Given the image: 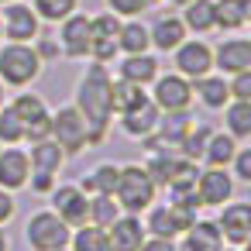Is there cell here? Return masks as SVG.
Wrapping results in <instances>:
<instances>
[{"instance_id": "obj_47", "label": "cell", "mask_w": 251, "mask_h": 251, "mask_svg": "<svg viewBox=\"0 0 251 251\" xmlns=\"http://www.w3.org/2000/svg\"><path fill=\"white\" fill-rule=\"evenodd\" d=\"M0 107H4V83H0Z\"/></svg>"}, {"instance_id": "obj_21", "label": "cell", "mask_w": 251, "mask_h": 251, "mask_svg": "<svg viewBox=\"0 0 251 251\" xmlns=\"http://www.w3.org/2000/svg\"><path fill=\"white\" fill-rule=\"evenodd\" d=\"M182 162H186V158H182L176 148H151V155H148V162H145V172H148V179H151L155 186H169V182L176 179V172H179Z\"/></svg>"}, {"instance_id": "obj_7", "label": "cell", "mask_w": 251, "mask_h": 251, "mask_svg": "<svg viewBox=\"0 0 251 251\" xmlns=\"http://www.w3.org/2000/svg\"><path fill=\"white\" fill-rule=\"evenodd\" d=\"M0 31H4L7 42H35L42 35V18L35 14L31 4L25 0H11L0 11Z\"/></svg>"}, {"instance_id": "obj_30", "label": "cell", "mask_w": 251, "mask_h": 251, "mask_svg": "<svg viewBox=\"0 0 251 251\" xmlns=\"http://www.w3.org/2000/svg\"><path fill=\"white\" fill-rule=\"evenodd\" d=\"M210 134H213V127L210 124H203V121H193L189 124V131L182 134V141L176 145V151L182 155V158H189V162H203V148H206V141H210Z\"/></svg>"}, {"instance_id": "obj_17", "label": "cell", "mask_w": 251, "mask_h": 251, "mask_svg": "<svg viewBox=\"0 0 251 251\" xmlns=\"http://www.w3.org/2000/svg\"><path fill=\"white\" fill-rule=\"evenodd\" d=\"M148 38H151V49L155 52H176L186 38H189V31H186V25H182V18L179 14H158L151 25H148Z\"/></svg>"}, {"instance_id": "obj_19", "label": "cell", "mask_w": 251, "mask_h": 251, "mask_svg": "<svg viewBox=\"0 0 251 251\" xmlns=\"http://www.w3.org/2000/svg\"><path fill=\"white\" fill-rule=\"evenodd\" d=\"M158 117H162V110H158L151 100H145L141 107H134V110L121 114V117H117V124H121V131H124L127 138H134V141H145V138L155 131Z\"/></svg>"}, {"instance_id": "obj_22", "label": "cell", "mask_w": 251, "mask_h": 251, "mask_svg": "<svg viewBox=\"0 0 251 251\" xmlns=\"http://www.w3.org/2000/svg\"><path fill=\"white\" fill-rule=\"evenodd\" d=\"M182 248L186 251H224V237L213 220H193L182 230Z\"/></svg>"}, {"instance_id": "obj_31", "label": "cell", "mask_w": 251, "mask_h": 251, "mask_svg": "<svg viewBox=\"0 0 251 251\" xmlns=\"http://www.w3.org/2000/svg\"><path fill=\"white\" fill-rule=\"evenodd\" d=\"M179 18H182L186 31H193V35L213 31V0H189Z\"/></svg>"}, {"instance_id": "obj_4", "label": "cell", "mask_w": 251, "mask_h": 251, "mask_svg": "<svg viewBox=\"0 0 251 251\" xmlns=\"http://www.w3.org/2000/svg\"><path fill=\"white\" fill-rule=\"evenodd\" d=\"M69 234L73 227L52 213V210H35L25 224V241L31 251H59V248H69Z\"/></svg>"}, {"instance_id": "obj_24", "label": "cell", "mask_w": 251, "mask_h": 251, "mask_svg": "<svg viewBox=\"0 0 251 251\" xmlns=\"http://www.w3.org/2000/svg\"><path fill=\"white\" fill-rule=\"evenodd\" d=\"M251 18V0H213V28L237 31Z\"/></svg>"}, {"instance_id": "obj_28", "label": "cell", "mask_w": 251, "mask_h": 251, "mask_svg": "<svg viewBox=\"0 0 251 251\" xmlns=\"http://www.w3.org/2000/svg\"><path fill=\"white\" fill-rule=\"evenodd\" d=\"M224 131L237 141L251 138V100H230L224 107Z\"/></svg>"}, {"instance_id": "obj_15", "label": "cell", "mask_w": 251, "mask_h": 251, "mask_svg": "<svg viewBox=\"0 0 251 251\" xmlns=\"http://www.w3.org/2000/svg\"><path fill=\"white\" fill-rule=\"evenodd\" d=\"M28 176H31L28 151L18 145H0V189L18 193L28 186Z\"/></svg>"}, {"instance_id": "obj_37", "label": "cell", "mask_w": 251, "mask_h": 251, "mask_svg": "<svg viewBox=\"0 0 251 251\" xmlns=\"http://www.w3.org/2000/svg\"><path fill=\"white\" fill-rule=\"evenodd\" d=\"M90 38H117L121 31V18L114 11H100V14H90Z\"/></svg>"}, {"instance_id": "obj_35", "label": "cell", "mask_w": 251, "mask_h": 251, "mask_svg": "<svg viewBox=\"0 0 251 251\" xmlns=\"http://www.w3.org/2000/svg\"><path fill=\"white\" fill-rule=\"evenodd\" d=\"M117 176H121V165H114V162H100V165H93V172H90V186H93V193H107V196H114V189H117Z\"/></svg>"}, {"instance_id": "obj_18", "label": "cell", "mask_w": 251, "mask_h": 251, "mask_svg": "<svg viewBox=\"0 0 251 251\" xmlns=\"http://www.w3.org/2000/svg\"><path fill=\"white\" fill-rule=\"evenodd\" d=\"M107 237H110V251H138L145 244V220L138 213H121L110 227H107Z\"/></svg>"}, {"instance_id": "obj_29", "label": "cell", "mask_w": 251, "mask_h": 251, "mask_svg": "<svg viewBox=\"0 0 251 251\" xmlns=\"http://www.w3.org/2000/svg\"><path fill=\"white\" fill-rule=\"evenodd\" d=\"M237 145H241V141L230 138L227 131H213L210 141H206V148H203V162L213 165V169H227L230 158H234V151H237Z\"/></svg>"}, {"instance_id": "obj_9", "label": "cell", "mask_w": 251, "mask_h": 251, "mask_svg": "<svg viewBox=\"0 0 251 251\" xmlns=\"http://www.w3.org/2000/svg\"><path fill=\"white\" fill-rule=\"evenodd\" d=\"M213 224H217L224 244L244 248V244L251 241V203H244V200H227V203L220 206V217H217Z\"/></svg>"}, {"instance_id": "obj_48", "label": "cell", "mask_w": 251, "mask_h": 251, "mask_svg": "<svg viewBox=\"0 0 251 251\" xmlns=\"http://www.w3.org/2000/svg\"><path fill=\"white\" fill-rule=\"evenodd\" d=\"M224 251H244V248H224Z\"/></svg>"}, {"instance_id": "obj_23", "label": "cell", "mask_w": 251, "mask_h": 251, "mask_svg": "<svg viewBox=\"0 0 251 251\" xmlns=\"http://www.w3.org/2000/svg\"><path fill=\"white\" fill-rule=\"evenodd\" d=\"M158 59L141 52V55H124L121 66H117V76L127 79V83H138V86H151V79L158 76Z\"/></svg>"}, {"instance_id": "obj_39", "label": "cell", "mask_w": 251, "mask_h": 251, "mask_svg": "<svg viewBox=\"0 0 251 251\" xmlns=\"http://www.w3.org/2000/svg\"><path fill=\"white\" fill-rule=\"evenodd\" d=\"M230 165H234V182H251V148L248 145H237Z\"/></svg>"}, {"instance_id": "obj_32", "label": "cell", "mask_w": 251, "mask_h": 251, "mask_svg": "<svg viewBox=\"0 0 251 251\" xmlns=\"http://www.w3.org/2000/svg\"><path fill=\"white\" fill-rule=\"evenodd\" d=\"M117 217H121V206H117L114 196H107V193H93V196H90V203H86V224L107 230Z\"/></svg>"}, {"instance_id": "obj_49", "label": "cell", "mask_w": 251, "mask_h": 251, "mask_svg": "<svg viewBox=\"0 0 251 251\" xmlns=\"http://www.w3.org/2000/svg\"><path fill=\"white\" fill-rule=\"evenodd\" d=\"M0 4H11V0H0Z\"/></svg>"}, {"instance_id": "obj_5", "label": "cell", "mask_w": 251, "mask_h": 251, "mask_svg": "<svg viewBox=\"0 0 251 251\" xmlns=\"http://www.w3.org/2000/svg\"><path fill=\"white\" fill-rule=\"evenodd\" d=\"M49 138L69 155H79L86 151V124H83V114L69 103V107H59L52 110V121H49Z\"/></svg>"}, {"instance_id": "obj_41", "label": "cell", "mask_w": 251, "mask_h": 251, "mask_svg": "<svg viewBox=\"0 0 251 251\" xmlns=\"http://www.w3.org/2000/svg\"><path fill=\"white\" fill-rule=\"evenodd\" d=\"M28 186H31V193H38V196H49V193L55 189V176H52V172H35V169H31V176H28Z\"/></svg>"}, {"instance_id": "obj_26", "label": "cell", "mask_w": 251, "mask_h": 251, "mask_svg": "<svg viewBox=\"0 0 251 251\" xmlns=\"http://www.w3.org/2000/svg\"><path fill=\"white\" fill-rule=\"evenodd\" d=\"M28 162H31L35 172H52V176H59L62 165H66V151H62L52 138H42V141H31Z\"/></svg>"}, {"instance_id": "obj_50", "label": "cell", "mask_w": 251, "mask_h": 251, "mask_svg": "<svg viewBox=\"0 0 251 251\" xmlns=\"http://www.w3.org/2000/svg\"><path fill=\"white\" fill-rule=\"evenodd\" d=\"M0 42H4V31H0Z\"/></svg>"}, {"instance_id": "obj_33", "label": "cell", "mask_w": 251, "mask_h": 251, "mask_svg": "<svg viewBox=\"0 0 251 251\" xmlns=\"http://www.w3.org/2000/svg\"><path fill=\"white\" fill-rule=\"evenodd\" d=\"M69 251H110V237H107L103 227L83 224V227H73V234H69Z\"/></svg>"}, {"instance_id": "obj_40", "label": "cell", "mask_w": 251, "mask_h": 251, "mask_svg": "<svg viewBox=\"0 0 251 251\" xmlns=\"http://www.w3.org/2000/svg\"><path fill=\"white\" fill-rule=\"evenodd\" d=\"M227 90H230V100H251V69L227 76Z\"/></svg>"}, {"instance_id": "obj_1", "label": "cell", "mask_w": 251, "mask_h": 251, "mask_svg": "<svg viewBox=\"0 0 251 251\" xmlns=\"http://www.w3.org/2000/svg\"><path fill=\"white\" fill-rule=\"evenodd\" d=\"M110 69L103 62H90L86 73L79 76L76 86V110L83 114L86 124V148H100L110 134L114 124V107H110Z\"/></svg>"}, {"instance_id": "obj_11", "label": "cell", "mask_w": 251, "mask_h": 251, "mask_svg": "<svg viewBox=\"0 0 251 251\" xmlns=\"http://www.w3.org/2000/svg\"><path fill=\"white\" fill-rule=\"evenodd\" d=\"M90 14H83V11H73L66 21H59V35H55V42H59V52L66 55V59H86L90 55Z\"/></svg>"}, {"instance_id": "obj_10", "label": "cell", "mask_w": 251, "mask_h": 251, "mask_svg": "<svg viewBox=\"0 0 251 251\" xmlns=\"http://www.w3.org/2000/svg\"><path fill=\"white\" fill-rule=\"evenodd\" d=\"M193 220H196L193 210H179L172 203H162V206L151 203L148 206V220H145V234L148 237H169V241H176Z\"/></svg>"}, {"instance_id": "obj_34", "label": "cell", "mask_w": 251, "mask_h": 251, "mask_svg": "<svg viewBox=\"0 0 251 251\" xmlns=\"http://www.w3.org/2000/svg\"><path fill=\"white\" fill-rule=\"evenodd\" d=\"M31 7H35V14H38L42 21L59 25V21H66L73 11H79V0H31Z\"/></svg>"}, {"instance_id": "obj_14", "label": "cell", "mask_w": 251, "mask_h": 251, "mask_svg": "<svg viewBox=\"0 0 251 251\" xmlns=\"http://www.w3.org/2000/svg\"><path fill=\"white\" fill-rule=\"evenodd\" d=\"M196 193H200V203L203 206H224L227 200H234V176L227 169H200L196 176Z\"/></svg>"}, {"instance_id": "obj_46", "label": "cell", "mask_w": 251, "mask_h": 251, "mask_svg": "<svg viewBox=\"0 0 251 251\" xmlns=\"http://www.w3.org/2000/svg\"><path fill=\"white\" fill-rule=\"evenodd\" d=\"M169 4H172V7H186V4H189V0H169Z\"/></svg>"}, {"instance_id": "obj_44", "label": "cell", "mask_w": 251, "mask_h": 251, "mask_svg": "<svg viewBox=\"0 0 251 251\" xmlns=\"http://www.w3.org/2000/svg\"><path fill=\"white\" fill-rule=\"evenodd\" d=\"M138 251H179V248H176V241H169V237H145V244H141Z\"/></svg>"}, {"instance_id": "obj_2", "label": "cell", "mask_w": 251, "mask_h": 251, "mask_svg": "<svg viewBox=\"0 0 251 251\" xmlns=\"http://www.w3.org/2000/svg\"><path fill=\"white\" fill-rule=\"evenodd\" d=\"M42 55L31 42H7L0 49V83L11 90H28L42 76Z\"/></svg>"}, {"instance_id": "obj_38", "label": "cell", "mask_w": 251, "mask_h": 251, "mask_svg": "<svg viewBox=\"0 0 251 251\" xmlns=\"http://www.w3.org/2000/svg\"><path fill=\"white\" fill-rule=\"evenodd\" d=\"M155 4L158 0H107V11H114L117 18H141Z\"/></svg>"}, {"instance_id": "obj_45", "label": "cell", "mask_w": 251, "mask_h": 251, "mask_svg": "<svg viewBox=\"0 0 251 251\" xmlns=\"http://www.w3.org/2000/svg\"><path fill=\"white\" fill-rule=\"evenodd\" d=\"M7 248H11V241H7V234H4V230H0V251H7Z\"/></svg>"}, {"instance_id": "obj_3", "label": "cell", "mask_w": 251, "mask_h": 251, "mask_svg": "<svg viewBox=\"0 0 251 251\" xmlns=\"http://www.w3.org/2000/svg\"><path fill=\"white\" fill-rule=\"evenodd\" d=\"M155 193H158V186L148 179L145 165H121L117 189H114V200H117L121 213H138L141 217L155 203Z\"/></svg>"}, {"instance_id": "obj_20", "label": "cell", "mask_w": 251, "mask_h": 251, "mask_svg": "<svg viewBox=\"0 0 251 251\" xmlns=\"http://www.w3.org/2000/svg\"><path fill=\"white\" fill-rule=\"evenodd\" d=\"M193 97H196L206 110H224V107L230 103L227 76H213V73H206V76L193 79Z\"/></svg>"}, {"instance_id": "obj_43", "label": "cell", "mask_w": 251, "mask_h": 251, "mask_svg": "<svg viewBox=\"0 0 251 251\" xmlns=\"http://www.w3.org/2000/svg\"><path fill=\"white\" fill-rule=\"evenodd\" d=\"M14 213H18V200H14V193L0 189V227H7V224L14 220Z\"/></svg>"}, {"instance_id": "obj_13", "label": "cell", "mask_w": 251, "mask_h": 251, "mask_svg": "<svg viewBox=\"0 0 251 251\" xmlns=\"http://www.w3.org/2000/svg\"><path fill=\"white\" fill-rule=\"evenodd\" d=\"M52 196V213H59L69 227H83L86 224V203L90 196L76 186V182H55V189L49 193Z\"/></svg>"}, {"instance_id": "obj_42", "label": "cell", "mask_w": 251, "mask_h": 251, "mask_svg": "<svg viewBox=\"0 0 251 251\" xmlns=\"http://www.w3.org/2000/svg\"><path fill=\"white\" fill-rule=\"evenodd\" d=\"M31 45H35V52L42 55V62H49V59H59V55H62V52H59V42H55V38H49V35H38Z\"/></svg>"}, {"instance_id": "obj_36", "label": "cell", "mask_w": 251, "mask_h": 251, "mask_svg": "<svg viewBox=\"0 0 251 251\" xmlns=\"http://www.w3.org/2000/svg\"><path fill=\"white\" fill-rule=\"evenodd\" d=\"M21 141H25V124L14 114V107L7 103L0 110V145H21Z\"/></svg>"}, {"instance_id": "obj_25", "label": "cell", "mask_w": 251, "mask_h": 251, "mask_svg": "<svg viewBox=\"0 0 251 251\" xmlns=\"http://www.w3.org/2000/svg\"><path fill=\"white\" fill-rule=\"evenodd\" d=\"M117 52H124V55L151 52L148 25H145L141 18H127V21H121V31H117Z\"/></svg>"}, {"instance_id": "obj_8", "label": "cell", "mask_w": 251, "mask_h": 251, "mask_svg": "<svg viewBox=\"0 0 251 251\" xmlns=\"http://www.w3.org/2000/svg\"><path fill=\"white\" fill-rule=\"evenodd\" d=\"M11 107H14V114H18L21 124H25V141H42V138H49L52 110H49V103H45L38 93L18 90V97L11 100Z\"/></svg>"}, {"instance_id": "obj_12", "label": "cell", "mask_w": 251, "mask_h": 251, "mask_svg": "<svg viewBox=\"0 0 251 251\" xmlns=\"http://www.w3.org/2000/svg\"><path fill=\"white\" fill-rule=\"evenodd\" d=\"M176 73L186 79H200L206 73H213V45H206L203 38H186L176 52H172Z\"/></svg>"}, {"instance_id": "obj_6", "label": "cell", "mask_w": 251, "mask_h": 251, "mask_svg": "<svg viewBox=\"0 0 251 251\" xmlns=\"http://www.w3.org/2000/svg\"><path fill=\"white\" fill-rule=\"evenodd\" d=\"M162 114L172 110H189L193 103V79L179 76V73H158L151 79V97H148Z\"/></svg>"}, {"instance_id": "obj_16", "label": "cell", "mask_w": 251, "mask_h": 251, "mask_svg": "<svg viewBox=\"0 0 251 251\" xmlns=\"http://www.w3.org/2000/svg\"><path fill=\"white\" fill-rule=\"evenodd\" d=\"M213 69H217L220 76H234V73L251 69V42L241 38V35L224 38V42L213 49Z\"/></svg>"}, {"instance_id": "obj_51", "label": "cell", "mask_w": 251, "mask_h": 251, "mask_svg": "<svg viewBox=\"0 0 251 251\" xmlns=\"http://www.w3.org/2000/svg\"><path fill=\"white\" fill-rule=\"evenodd\" d=\"M59 251H69V248H59Z\"/></svg>"}, {"instance_id": "obj_27", "label": "cell", "mask_w": 251, "mask_h": 251, "mask_svg": "<svg viewBox=\"0 0 251 251\" xmlns=\"http://www.w3.org/2000/svg\"><path fill=\"white\" fill-rule=\"evenodd\" d=\"M148 100V90L145 86H138V83H127V79H110V107H114V114L121 117V114H127V110H134V107H141Z\"/></svg>"}]
</instances>
